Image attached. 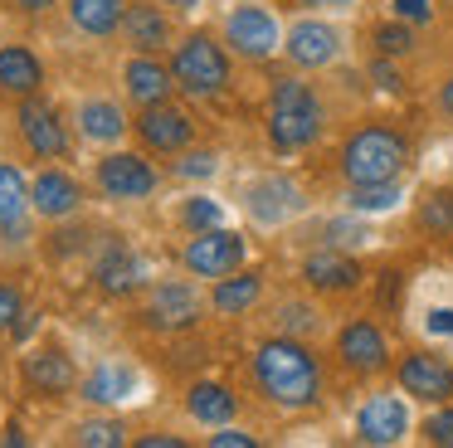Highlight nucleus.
Returning <instances> with one entry per match:
<instances>
[{
    "label": "nucleus",
    "mask_w": 453,
    "mask_h": 448,
    "mask_svg": "<svg viewBox=\"0 0 453 448\" xmlns=\"http://www.w3.org/2000/svg\"><path fill=\"white\" fill-rule=\"evenodd\" d=\"M186 409H190L196 419H205V424H229L239 405H234V395H229L225 385H215V380H200V385H190Z\"/></svg>",
    "instance_id": "412c9836"
},
{
    "label": "nucleus",
    "mask_w": 453,
    "mask_h": 448,
    "mask_svg": "<svg viewBox=\"0 0 453 448\" xmlns=\"http://www.w3.org/2000/svg\"><path fill=\"white\" fill-rule=\"evenodd\" d=\"M127 390H132L127 366H98L83 380V399H88V405H118V399H127Z\"/></svg>",
    "instance_id": "b1692460"
},
{
    "label": "nucleus",
    "mask_w": 453,
    "mask_h": 448,
    "mask_svg": "<svg viewBox=\"0 0 453 448\" xmlns=\"http://www.w3.org/2000/svg\"><path fill=\"white\" fill-rule=\"evenodd\" d=\"M166 5H176V10H186V5H196V0H166Z\"/></svg>",
    "instance_id": "a18cd8bd"
},
{
    "label": "nucleus",
    "mask_w": 453,
    "mask_h": 448,
    "mask_svg": "<svg viewBox=\"0 0 453 448\" xmlns=\"http://www.w3.org/2000/svg\"><path fill=\"white\" fill-rule=\"evenodd\" d=\"M186 224H190V229H215V224H219V205L215 200H190L186 205Z\"/></svg>",
    "instance_id": "2f4dec72"
},
{
    "label": "nucleus",
    "mask_w": 453,
    "mask_h": 448,
    "mask_svg": "<svg viewBox=\"0 0 453 448\" xmlns=\"http://www.w3.org/2000/svg\"><path fill=\"white\" fill-rule=\"evenodd\" d=\"M288 327L293 331H307V327H317V317L307 307H288Z\"/></svg>",
    "instance_id": "ea45409f"
},
{
    "label": "nucleus",
    "mask_w": 453,
    "mask_h": 448,
    "mask_svg": "<svg viewBox=\"0 0 453 448\" xmlns=\"http://www.w3.org/2000/svg\"><path fill=\"white\" fill-rule=\"evenodd\" d=\"M190 132H196V122L171 103H151V107H142V117H137V136L151 151H180V146L190 142Z\"/></svg>",
    "instance_id": "1a4fd4ad"
},
{
    "label": "nucleus",
    "mask_w": 453,
    "mask_h": 448,
    "mask_svg": "<svg viewBox=\"0 0 453 448\" xmlns=\"http://www.w3.org/2000/svg\"><path fill=\"white\" fill-rule=\"evenodd\" d=\"M180 171H186V175H210V171H215V156H210V151L186 156V161H180Z\"/></svg>",
    "instance_id": "e433bc0d"
},
{
    "label": "nucleus",
    "mask_w": 453,
    "mask_h": 448,
    "mask_svg": "<svg viewBox=\"0 0 453 448\" xmlns=\"http://www.w3.org/2000/svg\"><path fill=\"white\" fill-rule=\"evenodd\" d=\"M303 278L322 292H346V288L361 282V268H356V259H346V253H312V259L303 263Z\"/></svg>",
    "instance_id": "a211bd4d"
},
{
    "label": "nucleus",
    "mask_w": 453,
    "mask_h": 448,
    "mask_svg": "<svg viewBox=\"0 0 453 448\" xmlns=\"http://www.w3.org/2000/svg\"><path fill=\"white\" fill-rule=\"evenodd\" d=\"M424 438L429 444H443V448H453V409H439V414L424 424Z\"/></svg>",
    "instance_id": "473e14b6"
},
{
    "label": "nucleus",
    "mask_w": 453,
    "mask_h": 448,
    "mask_svg": "<svg viewBox=\"0 0 453 448\" xmlns=\"http://www.w3.org/2000/svg\"><path fill=\"white\" fill-rule=\"evenodd\" d=\"M15 317H20V292L11 282H0V331L15 327Z\"/></svg>",
    "instance_id": "72a5a7b5"
},
{
    "label": "nucleus",
    "mask_w": 453,
    "mask_h": 448,
    "mask_svg": "<svg viewBox=\"0 0 453 448\" xmlns=\"http://www.w3.org/2000/svg\"><path fill=\"white\" fill-rule=\"evenodd\" d=\"M98 185L112 200H142V195L157 190V171L137 151H108L98 161Z\"/></svg>",
    "instance_id": "423d86ee"
},
{
    "label": "nucleus",
    "mask_w": 453,
    "mask_h": 448,
    "mask_svg": "<svg viewBox=\"0 0 453 448\" xmlns=\"http://www.w3.org/2000/svg\"><path fill=\"white\" fill-rule=\"evenodd\" d=\"M25 375L40 395H69L73 390V366L59 356V351H40V356H25Z\"/></svg>",
    "instance_id": "6ab92c4d"
},
{
    "label": "nucleus",
    "mask_w": 453,
    "mask_h": 448,
    "mask_svg": "<svg viewBox=\"0 0 453 448\" xmlns=\"http://www.w3.org/2000/svg\"><path fill=\"white\" fill-rule=\"evenodd\" d=\"M375 78H380V88H400V73H395V68H385V64H375Z\"/></svg>",
    "instance_id": "79ce46f5"
},
{
    "label": "nucleus",
    "mask_w": 453,
    "mask_h": 448,
    "mask_svg": "<svg viewBox=\"0 0 453 448\" xmlns=\"http://www.w3.org/2000/svg\"><path fill=\"white\" fill-rule=\"evenodd\" d=\"M25 210H30V185H25V175L11 161H0V229L15 224Z\"/></svg>",
    "instance_id": "a878e982"
},
{
    "label": "nucleus",
    "mask_w": 453,
    "mask_h": 448,
    "mask_svg": "<svg viewBox=\"0 0 453 448\" xmlns=\"http://www.w3.org/2000/svg\"><path fill=\"white\" fill-rule=\"evenodd\" d=\"M44 83V64L35 49L25 44H5L0 49V93H11V97H35Z\"/></svg>",
    "instance_id": "2eb2a0df"
},
{
    "label": "nucleus",
    "mask_w": 453,
    "mask_h": 448,
    "mask_svg": "<svg viewBox=\"0 0 453 448\" xmlns=\"http://www.w3.org/2000/svg\"><path fill=\"white\" fill-rule=\"evenodd\" d=\"M404 429H410V414H404V405L395 395L365 399L361 414H356V438L361 444H400Z\"/></svg>",
    "instance_id": "9d476101"
},
{
    "label": "nucleus",
    "mask_w": 453,
    "mask_h": 448,
    "mask_svg": "<svg viewBox=\"0 0 453 448\" xmlns=\"http://www.w3.org/2000/svg\"><path fill=\"white\" fill-rule=\"evenodd\" d=\"M225 35H229V44H234V54L268 58L278 49V19L258 5H239L234 15L225 19Z\"/></svg>",
    "instance_id": "0eeeda50"
},
{
    "label": "nucleus",
    "mask_w": 453,
    "mask_h": 448,
    "mask_svg": "<svg viewBox=\"0 0 453 448\" xmlns=\"http://www.w3.org/2000/svg\"><path fill=\"white\" fill-rule=\"evenodd\" d=\"M79 122H83V136H93V142H118L127 132V117L118 112V103H103V97L83 103Z\"/></svg>",
    "instance_id": "393cba45"
},
{
    "label": "nucleus",
    "mask_w": 453,
    "mask_h": 448,
    "mask_svg": "<svg viewBox=\"0 0 453 448\" xmlns=\"http://www.w3.org/2000/svg\"><path fill=\"white\" fill-rule=\"evenodd\" d=\"M336 29L322 25V19H303V25H293V35H288V58H293L297 68H322L336 58Z\"/></svg>",
    "instance_id": "4468645a"
},
{
    "label": "nucleus",
    "mask_w": 453,
    "mask_h": 448,
    "mask_svg": "<svg viewBox=\"0 0 453 448\" xmlns=\"http://www.w3.org/2000/svg\"><path fill=\"white\" fill-rule=\"evenodd\" d=\"M400 385H404V395H414V399L443 405V399L453 395V366L439 356H429V351H414V356L400 360Z\"/></svg>",
    "instance_id": "6e6552de"
},
{
    "label": "nucleus",
    "mask_w": 453,
    "mask_h": 448,
    "mask_svg": "<svg viewBox=\"0 0 453 448\" xmlns=\"http://www.w3.org/2000/svg\"><path fill=\"white\" fill-rule=\"evenodd\" d=\"M20 136H25V146H30L35 156H44V161L69 151V136H64L59 117H54L40 97H25L20 103Z\"/></svg>",
    "instance_id": "ddd939ff"
},
{
    "label": "nucleus",
    "mask_w": 453,
    "mask_h": 448,
    "mask_svg": "<svg viewBox=\"0 0 453 448\" xmlns=\"http://www.w3.org/2000/svg\"><path fill=\"white\" fill-rule=\"evenodd\" d=\"M79 205H83V190H79V181H73V175L54 171V166L35 175V185H30V210L40 214V220H69Z\"/></svg>",
    "instance_id": "9b49d317"
},
{
    "label": "nucleus",
    "mask_w": 453,
    "mask_h": 448,
    "mask_svg": "<svg viewBox=\"0 0 453 448\" xmlns=\"http://www.w3.org/2000/svg\"><path fill=\"white\" fill-rule=\"evenodd\" d=\"M127 0H69V19L83 29V35H112L127 15Z\"/></svg>",
    "instance_id": "4be33fe9"
},
{
    "label": "nucleus",
    "mask_w": 453,
    "mask_h": 448,
    "mask_svg": "<svg viewBox=\"0 0 453 448\" xmlns=\"http://www.w3.org/2000/svg\"><path fill=\"white\" fill-rule=\"evenodd\" d=\"M439 97H443V107H449V117H453V78L443 83V93H439Z\"/></svg>",
    "instance_id": "37998d69"
},
{
    "label": "nucleus",
    "mask_w": 453,
    "mask_h": 448,
    "mask_svg": "<svg viewBox=\"0 0 453 448\" xmlns=\"http://www.w3.org/2000/svg\"><path fill=\"white\" fill-rule=\"evenodd\" d=\"M258 292H264V278L258 273H239V278H219L215 288V312H225V317H239V312H249L258 302Z\"/></svg>",
    "instance_id": "5701e85b"
},
{
    "label": "nucleus",
    "mask_w": 453,
    "mask_h": 448,
    "mask_svg": "<svg viewBox=\"0 0 453 448\" xmlns=\"http://www.w3.org/2000/svg\"><path fill=\"white\" fill-rule=\"evenodd\" d=\"M322 132V107H317L312 88L297 83V78H283L268 97V136H273L278 151H297V146L317 142Z\"/></svg>",
    "instance_id": "f03ea898"
},
{
    "label": "nucleus",
    "mask_w": 453,
    "mask_h": 448,
    "mask_svg": "<svg viewBox=\"0 0 453 448\" xmlns=\"http://www.w3.org/2000/svg\"><path fill=\"white\" fill-rule=\"evenodd\" d=\"M419 224L429 234H453V190H434L419 205Z\"/></svg>",
    "instance_id": "c756f323"
},
{
    "label": "nucleus",
    "mask_w": 453,
    "mask_h": 448,
    "mask_svg": "<svg viewBox=\"0 0 453 448\" xmlns=\"http://www.w3.org/2000/svg\"><path fill=\"white\" fill-rule=\"evenodd\" d=\"M210 448H254V434H239V429H225V434H210Z\"/></svg>",
    "instance_id": "c9c22d12"
},
{
    "label": "nucleus",
    "mask_w": 453,
    "mask_h": 448,
    "mask_svg": "<svg viewBox=\"0 0 453 448\" xmlns=\"http://www.w3.org/2000/svg\"><path fill=\"white\" fill-rule=\"evenodd\" d=\"M171 73H176V83L186 88V93L210 97L229 83V58L210 35H186L176 49V58H171Z\"/></svg>",
    "instance_id": "20e7f679"
},
{
    "label": "nucleus",
    "mask_w": 453,
    "mask_h": 448,
    "mask_svg": "<svg viewBox=\"0 0 453 448\" xmlns=\"http://www.w3.org/2000/svg\"><path fill=\"white\" fill-rule=\"evenodd\" d=\"M303 5H346V0H303Z\"/></svg>",
    "instance_id": "c03bdc74"
},
{
    "label": "nucleus",
    "mask_w": 453,
    "mask_h": 448,
    "mask_svg": "<svg viewBox=\"0 0 453 448\" xmlns=\"http://www.w3.org/2000/svg\"><path fill=\"white\" fill-rule=\"evenodd\" d=\"M122 438H127V429L118 419H83L73 429V444L79 448H122Z\"/></svg>",
    "instance_id": "cd10ccee"
},
{
    "label": "nucleus",
    "mask_w": 453,
    "mask_h": 448,
    "mask_svg": "<svg viewBox=\"0 0 453 448\" xmlns=\"http://www.w3.org/2000/svg\"><path fill=\"white\" fill-rule=\"evenodd\" d=\"M404 156H410V146H404L400 132H390V127H365V132H356L342 146V171L351 185L395 181L404 171Z\"/></svg>",
    "instance_id": "7ed1b4c3"
},
{
    "label": "nucleus",
    "mask_w": 453,
    "mask_h": 448,
    "mask_svg": "<svg viewBox=\"0 0 453 448\" xmlns=\"http://www.w3.org/2000/svg\"><path fill=\"white\" fill-rule=\"evenodd\" d=\"M54 0H15V10H25V15H44Z\"/></svg>",
    "instance_id": "a19ab883"
},
{
    "label": "nucleus",
    "mask_w": 453,
    "mask_h": 448,
    "mask_svg": "<svg viewBox=\"0 0 453 448\" xmlns=\"http://www.w3.org/2000/svg\"><path fill=\"white\" fill-rule=\"evenodd\" d=\"M351 210H395V200H400V185L395 181H375V185H351Z\"/></svg>",
    "instance_id": "c85d7f7f"
},
{
    "label": "nucleus",
    "mask_w": 453,
    "mask_h": 448,
    "mask_svg": "<svg viewBox=\"0 0 453 448\" xmlns=\"http://www.w3.org/2000/svg\"><path fill=\"white\" fill-rule=\"evenodd\" d=\"M98 278H103V288H108V292H132V288H137V278H142V268H137V259H132L127 249H112L108 259L98 263Z\"/></svg>",
    "instance_id": "bb28decb"
},
{
    "label": "nucleus",
    "mask_w": 453,
    "mask_h": 448,
    "mask_svg": "<svg viewBox=\"0 0 453 448\" xmlns=\"http://www.w3.org/2000/svg\"><path fill=\"white\" fill-rule=\"evenodd\" d=\"M171 83H176V73H171V68H161L151 54H137L127 64V97H132V103H142V107L166 103Z\"/></svg>",
    "instance_id": "f3484780"
},
{
    "label": "nucleus",
    "mask_w": 453,
    "mask_h": 448,
    "mask_svg": "<svg viewBox=\"0 0 453 448\" xmlns=\"http://www.w3.org/2000/svg\"><path fill=\"white\" fill-rule=\"evenodd\" d=\"M254 380L273 405L283 409H307L317 405V390H322V375H317V360L303 341L293 336H273L258 346L254 356Z\"/></svg>",
    "instance_id": "f257e3e1"
},
{
    "label": "nucleus",
    "mask_w": 453,
    "mask_h": 448,
    "mask_svg": "<svg viewBox=\"0 0 453 448\" xmlns=\"http://www.w3.org/2000/svg\"><path fill=\"white\" fill-rule=\"evenodd\" d=\"M336 356H342L351 370H365V375H371V370L385 366V336L371 327V321H351V327L336 336Z\"/></svg>",
    "instance_id": "dca6fc26"
},
{
    "label": "nucleus",
    "mask_w": 453,
    "mask_h": 448,
    "mask_svg": "<svg viewBox=\"0 0 453 448\" xmlns=\"http://www.w3.org/2000/svg\"><path fill=\"white\" fill-rule=\"evenodd\" d=\"M375 44H380V54H410V29L404 25H380L375 29Z\"/></svg>",
    "instance_id": "7c9ffc66"
},
{
    "label": "nucleus",
    "mask_w": 453,
    "mask_h": 448,
    "mask_svg": "<svg viewBox=\"0 0 453 448\" xmlns=\"http://www.w3.org/2000/svg\"><path fill=\"white\" fill-rule=\"evenodd\" d=\"M180 263H186L196 278H225V273H234L239 263H244V239L229 234V229H200L196 239L186 243Z\"/></svg>",
    "instance_id": "39448f33"
},
{
    "label": "nucleus",
    "mask_w": 453,
    "mask_h": 448,
    "mask_svg": "<svg viewBox=\"0 0 453 448\" xmlns=\"http://www.w3.org/2000/svg\"><path fill=\"white\" fill-rule=\"evenodd\" d=\"M196 317H200V297H196V288H186V282H161V288L147 297V321L161 327V331L196 327Z\"/></svg>",
    "instance_id": "f8f14e48"
},
{
    "label": "nucleus",
    "mask_w": 453,
    "mask_h": 448,
    "mask_svg": "<svg viewBox=\"0 0 453 448\" xmlns=\"http://www.w3.org/2000/svg\"><path fill=\"white\" fill-rule=\"evenodd\" d=\"M137 448H186V438H176V434H142Z\"/></svg>",
    "instance_id": "4c0bfd02"
},
{
    "label": "nucleus",
    "mask_w": 453,
    "mask_h": 448,
    "mask_svg": "<svg viewBox=\"0 0 453 448\" xmlns=\"http://www.w3.org/2000/svg\"><path fill=\"white\" fill-rule=\"evenodd\" d=\"M395 15H400V19H414V25H424L434 10H429V0H395Z\"/></svg>",
    "instance_id": "f704fd0d"
},
{
    "label": "nucleus",
    "mask_w": 453,
    "mask_h": 448,
    "mask_svg": "<svg viewBox=\"0 0 453 448\" xmlns=\"http://www.w3.org/2000/svg\"><path fill=\"white\" fill-rule=\"evenodd\" d=\"M122 25H127V44L137 49V54H157L161 44H166V15H161L157 5H132L127 15H122Z\"/></svg>",
    "instance_id": "aec40b11"
},
{
    "label": "nucleus",
    "mask_w": 453,
    "mask_h": 448,
    "mask_svg": "<svg viewBox=\"0 0 453 448\" xmlns=\"http://www.w3.org/2000/svg\"><path fill=\"white\" fill-rule=\"evenodd\" d=\"M429 331H434V336H453V312L449 307L429 312Z\"/></svg>",
    "instance_id": "58836bf2"
}]
</instances>
